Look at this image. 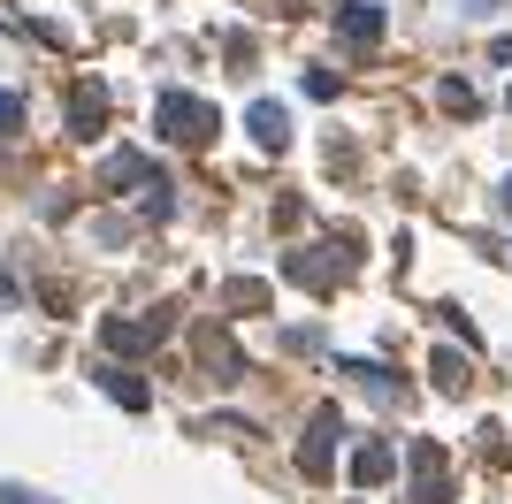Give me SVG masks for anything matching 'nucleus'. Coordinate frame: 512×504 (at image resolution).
<instances>
[{
	"label": "nucleus",
	"instance_id": "1",
	"mask_svg": "<svg viewBox=\"0 0 512 504\" xmlns=\"http://www.w3.org/2000/svg\"><path fill=\"white\" fill-rule=\"evenodd\" d=\"M153 130L176 138V146H199L207 130H222V115H214L207 100H192V92H161V100H153Z\"/></svg>",
	"mask_w": 512,
	"mask_h": 504
},
{
	"label": "nucleus",
	"instance_id": "2",
	"mask_svg": "<svg viewBox=\"0 0 512 504\" xmlns=\"http://www.w3.org/2000/svg\"><path fill=\"white\" fill-rule=\"evenodd\" d=\"M169 329H176L169 306H153V314H107L100 344H107V352H153V344H169Z\"/></svg>",
	"mask_w": 512,
	"mask_h": 504
},
{
	"label": "nucleus",
	"instance_id": "3",
	"mask_svg": "<svg viewBox=\"0 0 512 504\" xmlns=\"http://www.w3.org/2000/svg\"><path fill=\"white\" fill-rule=\"evenodd\" d=\"M406 466H413V504H451V459H444L436 436H413Z\"/></svg>",
	"mask_w": 512,
	"mask_h": 504
},
{
	"label": "nucleus",
	"instance_id": "4",
	"mask_svg": "<svg viewBox=\"0 0 512 504\" xmlns=\"http://www.w3.org/2000/svg\"><path fill=\"white\" fill-rule=\"evenodd\" d=\"M337 443H344V413H337V405H321V413L306 420V443H299V474L329 482V466H337Z\"/></svg>",
	"mask_w": 512,
	"mask_h": 504
},
{
	"label": "nucleus",
	"instance_id": "5",
	"mask_svg": "<svg viewBox=\"0 0 512 504\" xmlns=\"http://www.w3.org/2000/svg\"><path fill=\"white\" fill-rule=\"evenodd\" d=\"M245 130H253V138H260L268 153H283V146H291V115H283L276 100H253V107H245Z\"/></svg>",
	"mask_w": 512,
	"mask_h": 504
},
{
	"label": "nucleus",
	"instance_id": "6",
	"mask_svg": "<svg viewBox=\"0 0 512 504\" xmlns=\"http://www.w3.org/2000/svg\"><path fill=\"white\" fill-rule=\"evenodd\" d=\"M337 31L352 46H375V39H383V8H375V0H344V8H337Z\"/></svg>",
	"mask_w": 512,
	"mask_h": 504
},
{
	"label": "nucleus",
	"instance_id": "7",
	"mask_svg": "<svg viewBox=\"0 0 512 504\" xmlns=\"http://www.w3.org/2000/svg\"><path fill=\"white\" fill-rule=\"evenodd\" d=\"M283 275H291V283H306V291H329V283L344 275V260H321V252H291V260H283Z\"/></svg>",
	"mask_w": 512,
	"mask_h": 504
},
{
	"label": "nucleus",
	"instance_id": "8",
	"mask_svg": "<svg viewBox=\"0 0 512 504\" xmlns=\"http://www.w3.org/2000/svg\"><path fill=\"white\" fill-rule=\"evenodd\" d=\"M100 123H107V92H100V84H77V92H69V130L92 138Z\"/></svg>",
	"mask_w": 512,
	"mask_h": 504
},
{
	"label": "nucleus",
	"instance_id": "9",
	"mask_svg": "<svg viewBox=\"0 0 512 504\" xmlns=\"http://www.w3.org/2000/svg\"><path fill=\"white\" fill-rule=\"evenodd\" d=\"M100 184H107V191H115V184H138V191H146V184H153V161H146V153H130V146H123V153H107Z\"/></svg>",
	"mask_w": 512,
	"mask_h": 504
},
{
	"label": "nucleus",
	"instance_id": "10",
	"mask_svg": "<svg viewBox=\"0 0 512 504\" xmlns=\"http://www.w3.org/2000/svg\"><path fill=\"white\" fill-rule=\"evenodd\" d=\"M390 466H398V459H390V443H360V451H352V482H360V489H383Z\"/></svg>",
	"mask_w": 512,
	"mask_h": 504
},
{
	"label": "nucleus",
	"instance_id": "11",
	"mask_svg": "<svg viewBox=\"0 0 512 504\" xmlns=\"http://www.w3.org/2000/svg\"><path fill=\"white\" fill-rule=\"evenodd\" d=\"M107 398H115V405H130V413H146V405H153V390H146V382H138V375H130V367H107Z\"/></svg>",
	"mask_w": 512,
	"mask_h": 504
},
{
	"label": "nucleus",
	"instance_id": "12",
	"mask_svg": "<svg viewBox=\"0 0 512 504\" xmlns=\"http://www.w3.org/2000/svg\"><path fill=\"white\" fill-rule=\"evenodd\" d=\"M268 283H253V275H230V283H222V306H237V314H253V306H268Z\"/></svg>",
	"mask_w": 512,
	"mask_h": 504
},
{
	"label": "nucleus",
	"instance_id": "13",
	"mask_svg": "<svg viewBox=\"0 0 512 504\" xmlns=\"http://www.w3.org/2000/svg\"><path fill=\"white\" fill-rule=\"evenodd\" d=\"M199 359H207V367H222V382H230L237 367H245V359H237V344H230L222 329H207V336H199Z\"/></svg>",
	"mask_w": 512,
	"mask_h": 504
},
{
	"label": "nucleus",
	"instance_id": "14",
	"mask_svg": "<svg viewBox=\"0 0 512 504\" xmlns=\"http://www.w3.org/2000/svg\"><path fill=\"white\" fill-rule=\"evenodd\" d=\"M436 100H444L451 115H482V92H474L467 77H444V84H436Z\"/></svg>",
	"mask_w": 512,
	"mask_h": 504
},
{
	"label": "nucleus",
	"instance_id": "15",
	"mask_svg": "<svg viewBox=\"0 0 512 504\" xmlns=\"http://www.w3.org/2000/svg\"><path fill=\"white\" fill-rule=\"evenodd\" d=\"M428 375H436V382H444V390H467V359H459V352H451V344H444V352H428Z\"/></svg>",
	"mask_w": 512,
	"mask_h": 504
},
{
	"label": "nucleus",
	"instance_id": "16",
	"mask_svg": "<svg viewBox=\"0 0 512 504\" xmlns=\"http://www.w3.org/2000/svg\"><path fill=\"white\" fill-rule=\"evenodd\" d=\"M169 207H176V199H169V184L153 176V184H146V199H138V214H146V222H169Z\"/></svg>",
	"mask_w": 512,
	"mask_h": 504
},
{
	"label": "nucleus",
	"instance_id": "17",
	"mask_svg": "<svg viewBox=\"0 0 512 504\" xmlns=\"http://www.w3.org/2000/svg\"><path fill=\"white\" fill-rule=\"evenodd\" d=\"M16 130H23V100H16V92H0V138H16Z\"/></svg>",
	"mask_w": 512,
	"mask_h": 504
},
{
	"label": "nucleus",
	"instance_id": "18",
	"mask_svg": "<svg viewBox=\"0 0 512 504\" xmlns=\"http://www.w3.org/2000/svg\"><path fill=\"white\" fill-rule=\"evenodd\" d=\"M0 306H16V275H0Z\"/></svg>",
	"mask_w": 512,
	"mask_h": 504
},
{
	"label": "nucleus",
	"instance_id": "19",
	"mask_svg": "<svg viewBox=\"0 0 512 504\" xmlns=\"http://www.w3.org/2000/svg\"><path fill=\"white\" fill-rule=\"evenodd\" d=\"M497 207H505V214H512V176H505V191H497Z\"/></svg>",
	"mask_w": 512,
	"mask_h": 504
},
{
	"label": "nucleus",
	"instance_id": "20",
	"mask_svg": "<svg viewBox=\"0 0 512 504\" xmlns=\"http://www.w3.org/2000/svg\"><path fill=\"white\" fill-rule=\"evenodd\" d=\"M505 107H512V92H505Z\"/></svg>",
	"mask_w": 512,
	"mask_h": 504
}]
</instances>
